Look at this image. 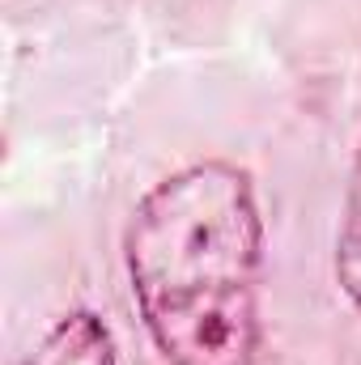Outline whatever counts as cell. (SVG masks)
<instances>
[{
  "label": "cell",
  "mask_w": 361,
  "mask_h": 365,
  "mask_svg": "<svg viewBox=\"0 0 361 365\" xmlns=\"http://www.w3.org/2000/svg\"><path fill=\"white\" fill-rule=\"evenodd\" d=\"M336 280L349 293V302L361 310V140L345 182V208H340V230H336Z\"/></svg>",
  "instance_id": "3"
},
{
  "label": "cell",
  "mask_w": 361,
  "mask_h": 365,
  "mask_svg": "<svg viewBox=\"0 0 361 365\" xmlns=\"http://www.w3.org/2000/svg\"><path fill=\"white\" fill-rule=\"evenodd\" d=\"M123 264L166 365L260 361L264 217L243 166L191 162L145 191L123 234Z\"/></svg>",
  "instance_id": "1"
},
{
  "label": "cell",
  "mask_w": 361,
  "mask_h": 365,
  "mask_svg": "<svg viewBox=\"0 0 361 365\" xmlns=\"http://www.w3.org/2000/svg\"><path fill=\"white\" fill-rule=\"evenodd\" d=\"M21 365H119L115 336L93 310H68Z\"/></svg>",
  "instance_id": "2"
}]
</instances>
